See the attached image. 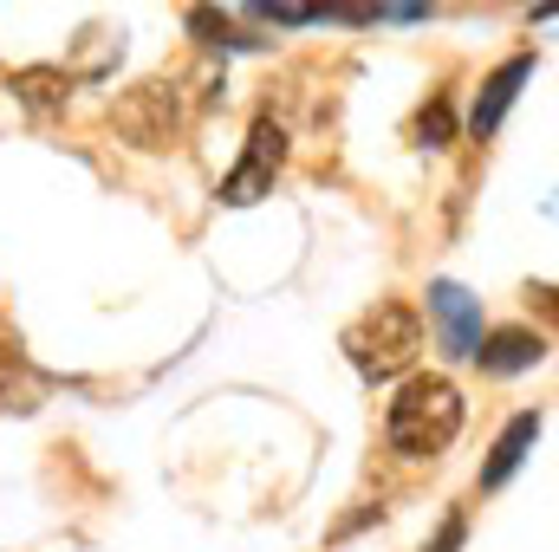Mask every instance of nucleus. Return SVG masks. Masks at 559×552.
I'll list each match as a JSON object with an SVG mask.
<instances>
[{
    "instance_id": "4",
    "label": "nucleus",
    "mask_w": 559,
    "mask_h": 552,
    "mask_svg": "<svg viewBox=\"0 0 559 552\" xmlns=\"http://www.w3.org/2000/svg\"><path fill=\"white\" fill-rule=\"evenodd\" d=\"M280 163H286V131H280L274 118H254L241 163L222 176V202H228V208H248V202H261V195L274 189Z\"/></svg>"
},
{
    "instance_id": "11",
    "label": "nucleus",
    "mask_w": 559,
    "mask_h": 552,
    "mask_svg": "<svg viewBox=\"0 0 559 552\" xmlns=\"http://www.w3.org/2000/svg\"><path fill=\"white\" fill-rule=\"evenodd\" d=\"M417 137L429 143V149H442V143L455 137V111H449V98H429L417 118Z\"/></svg>"
},
{
    "instance_id": "6",
    "label": "nucleus",
    "mask_w": 559,
    "mask_h": 552,
    "mask_svg": "<svg viewBox=\"0 0 559 552\" xmlns=\"http://www.w3.org/2000/svg\"><path fill=\"white\" fill-rule=\"evenodd\" d=\"M534 79V52H521V59H508V65H495L488 79H481V98H475V111H468V131L475 137H495V124L508 118V105L521 98V85Z\"/></svg>"
},
{
    "instance_id": "1",
    "label": "nucleus",
    "mask_w": 559,
    "mask_h": 552,
    "mask_svg": "<svg viewBox=\"0 0 559 552\" xmlns=\"http://www.w3.org/2000/svg\"><path fill=\"white\" fill-rule=\"evenodd\" d=\"M455 429H462V391L449 384V377H411L404 391H397V404L384 416V435H391V448L397 455H411V461H429V455H442L449 442H455Z\"/></svg>"
},
{
    "instance_id": "3",
    "label": "nucleus",
    "mask_w": 559,
    "mask_h": 552,
    "mask_svg": "<svg viewBox=\"0 0 559 552\" xmlns=\"http://www.w3.org/2000/svg\"><path fill=\"white\" fill-rule=\"evenodd\" d=\"M182 98H176V85H163V79H150L138 92H124L118 105H111V131L124 143H138V149H176L182 137Z\"/></svg>"
},
{
    "instance_id": "9",
    "label": "nucleus",
    "mask_w": 559,
    "mask_h": 552,
    "mask_svg": "<svg viewBox=\"0 0 559 552\" xmlns=\"http://www.w3.org/2000/svg\"><path fill=\"white\" fill-rule=\"evenodd\" d=\"M13 98H20L26 111H59V105L72 98V79H66L59 65H33V72H13Z\"/></svg>"
},
{
    "instance_id": "5",
    "label": "nucleus",
    "mask_w": 559,
    "mask_h": 552,
    "mask_svg": "<svg viewBox=\"0 0 559 552\" xmlns=\"http://www.w3.org/2000/svg\"><path fill=\"white\" fill-rule=\"evenodd\" d=\"M429 319H436V345L449 358H475V345H481V299L468 286L436 279L429 286Z\"/></svg>"
},
{
    "instance_id": "2",
    "label": "nucleus",
    "mask_w": 559,
    "mask_h": 552,
    "mask_svg": "<svg viewBox=\"0 0 559 552\" xmlns=\"http://www.w3.org/2000/svg\"><path fill=\"white\" fill-rule=\"evenodd\" d=\"M417 351H423V319L411 305H397V299H384V305H371L365 319L345 325V358L358 364L365 384L404 377V371L417 364Z\"/></svg>"
},
{
    "instance_id": "12",
    "label": "nucleus",
    "mask_w": 559,
    "mask_h": 552,
    "mask_svg": "<svg viewBox=\"0 0 559 552\" xmlns=\"http://www.w3.org/2000/svg\"><path fill=\"white\" fill-rule=\"evenodd\" d=\"M462 533H468V520H462V514H449V520H442V533L429 540V552H462Z\"/></svg>"
},
{
    "instance_id": "8",
    "label": "nucleus",
    "mask_w": 559,
    "mask_h": 552,
    "mask_svg": "<svg viewBox=\"0 0 559 552\" xmlns=\"http://www.w3.org/2000/svg\"><path fill=\"white\" fill-rule=\"evenodd\" d=\"M540 442V416L527 410V416H514L508 429H501V442H495V455H488V468H481V488H501L521 461H527V448Z\"/></svg>"
},
{
    "instance_id": "10",
    "label": "nucleus",
    "mask_w": 559,
    "mask_h": 552,
    "mask_svg": "<svg viewBox=\"0 0 559 552\" xmlns=\"http://www.w3.org/2000/svg\"><path fill=\"white\" fill-rule=\"evenodd\" d=\"M189 33H202L209 46H254V39H248V33H235V20H228V13H215V7H195V13H189Z\"/></svg>"
},
{
    "instance_id": "7",
    "label": "nucleus",
    "mask_w": 559,
    "mask_h": 552,
    "mask_svg": "<svg viewBox=\"0 0 559 552\" xmlns=\"http://www.w3.org/2000/svg\"><path fill=\"white\" fill-rule=\"evenodd\" d=\"M547 358V338L540 332H527V325H508V332H481V345H475V364L488 371V377H514V371H534Z\"/></svg>"
}]
</instances>
